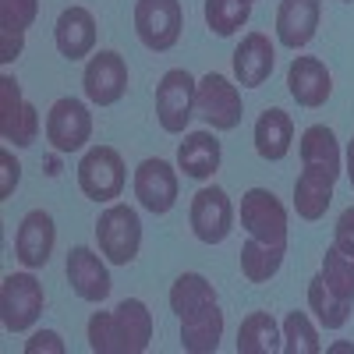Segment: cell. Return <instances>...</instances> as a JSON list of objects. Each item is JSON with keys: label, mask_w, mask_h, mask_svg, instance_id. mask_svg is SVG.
<instances>
[{"label": "cell", "mask_w": 354, "mask_h": 354, "mask_svg": "<svg viewBox=\"0 0 354 354\" xmlns=\"http://www.w3.org/2000/svg\"><path fill=\"white\" fill-rule=\"evenodd\" d=\"M96 241H100V252L106 255V262L113 266H131L138 259V248H142V220L131 205H121L113 202L110 209L100 213L96 220Z\"/></svg>", "instance_id": "1"}, {"label": "cell", "mask_w": 354, "mask_h": 354, "mask_svg": "<svg viewBox=\"0 0 354 354\" xmlns=\"http://www.w3.org/2000/svg\"><path fill=\"white\" fill-rule=\"evenodd\" d=\"M46 294L43 283L32 273H11L0 283V322L8 333H25L36 326V319L43 315Z\"/></svg>", "instance_id": "2"}, {"label": "cell", "mask_w": 354, "mask_h": 354, "mask_svg": "<svg viewBox=\"0 0 354 354\" xmlns=\"http://www.w3.org/2000/svg\"><path fill=\"white\" fill-rule=\"evenodd\" d=\"M181 28H185L181 0H138L135 4V32L145 50L167 53L181 39Z\"/></svg>", "instance_id": "3"}, {"label": "cell", "mask_w": 354, "mask_h": 354, "mask_svg": "<svg viewBox=\"0 0 354 354\" xmlns=\"http://www.w3.org/2000/svg\"><path fill=\"white\" fill-rule=\"evenodd\" d=\"M78 188L93 202H113L124 192V160L110 145H93L78 163Z\"/></svg>", "instance_id": "4"}, {"label": "cell", "mask_w": 354, "mask_h": 354, "mask_svg": "<svg viewBox=\"0 0 354 354\" xmlns=\"http://www.w3.org/2000/svg\"><path fill=\"white\" fill-rule=\"evenodd\" d=\"M195 113L202 117L213 131H234L245 117L238 85L223 75H205L195 88Z\"/></svg>", "instance_id": "5"}, {"label": "cell", "mask_w": 354, "mask_h": 354, "mask_svg": "<svg viewBox=\"0 0 354 354\" xmlns=\"http://www.w3.org/2000/svg\"><path fill=\"white\" fill-rule=\"evenodd\" d=\"M195 88H198V82L185 68H170L160 78V85H156V117H160L163 131L181 135L188 128V121L195 117Z\"/></svg>", "instance_id": "6"}, {"label": "cell", "mask_w": 354, "mask_h": 354, "mask_svg": "<svg viewBox=\"0 0 354 354\" xmlns=\"http://www.w3.org/2000/svg\"><path fill=\"white\" fill-rule=\"evenodd\" d=\"M93 138V113L75 96L57 100L46 113V142L57 153H78Z\"/></svg>", "instance_id": "7"}, {"label": "cell", "mask_w": 354, "mask_h": 354, "mask_svg": "<svg viewBox=\"0 0 354 354\" xmlns=\"http://www.w3.org/2000/svg\"><path fill=\"white\" fill-rule=\"evenodd\" d=\"M241 227L266 245H287V209L270 188H248L241 195Z\"/></svg>", "instance_id": "8"}, {"label": "cell", "mask_w": 354, "mask_h": 354, "mask_svg": "<svg viewBox=\"0 0 354 354\" xmlns=\"http://www.w3.org/2000/svg\"><path fill=\"white\" fill-rule=\"evenodd\" d=\"M82 85H85V100L96 103V106H113L128 93V64L117 50H100L88 57L85 64V75H82Z\"/></svg>", "instance_id": "9"}, {"label": "cell", "mask_w": 354, "mask_h": 354, "mask_svg": "<svg viewBox=\"0 0 354 354\" xmlns=\"http://www.w3.org/2000/svg\"><path fill=\"white\" fill-rule=\"evenodd\" d=\"M188 223H192V234L202 241V245H220L230 238L234 230V205L227 198L223 188H202L195 198H192V209H188Z\"/></svg>", "instance_id": "10"}, {"label": "cell", "mask_w": 354, "mask_h": 354, "mask_svg": "<svg viewBox=\"0 0 354 354\" xmlns=\"http://www.w3.org/2000/svg\"><path fill=\"white\" fill-rule=\"evenodd\" d=\"M39 135V113L32 103H25L21 96V85L4 75L0 78V138L4 142H15L18 149L32 145Z\"/></svg>", "instance_id": "11"}, {"label": "cell", "mask_w": 354, "mask_h": 354, "mask_svg": "<svg viewBox=\"0 0 354 354\" xmlns=\"http://www.w3.org/2000/svg\"><path fill=\"white\" fill-rule=\"evenodd\" d=\"M135 198L142 202V209H149L156 216L170 213L177 202V174L167 160H142L135 170Z\"/></svg>", "instance_id": "12"}, {"label": "cell", "mask_w": 354, "mask_h": 354, "mask_svg": "<svg viewBox=\"0 0 354 354\" xmlns=\"http://www.w3.org/2000/svg\"><path fill=\"white\" fill-rule=\"evenodd\" d=\"M53 245H57L53 216L46 209L25 213V220L18 223V234H15V255H18V262L25 266V270H39V266L50 262Z\"/></svg>", "instance_id": "13"}, {"label": "cell", "mask_w": 354, "mask_h": 354, "mask_svg": "<svg viewBox=\"0 0 354 354\" xmlns=\"http://www.w3.org/2000/svg\"><path fill=\"white\" fill-rule=\"evenodd\" d=\"M287 88L301 106H322L333 96V75L319 57H294L287 68Z\"/></svg>", "instance_id": "14"}, {"label": "cell", "mask_w": 354, "mask_h": 354, "mask_svg": "<svg viewBox=\"0 0 354 354\" xmlns=\"http://www.w3.org/2000/svg\"><path fill=\"white\" fill-rule=\"evenodd\" d=\"M64 273H68L71 290L78 294L82 301H103L106 294H110V273H106L103 259H100L93 248H85V245L71 248Z\"/></svg>", "instance_id": "15"}, {"label": "cell", "mask_w": 354, "mask_h": 354, "mask_svg": "<svg viewBox=\"0 0 354 354\" xmlns=\"http://www.w3.org/2000/svg\"><path fill=\"white\" fill-rule=\"evenodd\" d=\"M322 15V0H280L277 11V39L287 50H301L312 43Z\"/></svg>", "instance_id": "16"}, {"label": "cell", "mask_w": 354, "mask_h": 354, "mask_svg": "<svg viewBox=\"0 0 354 354\" xmlns=\"http://www.w3.org/2000/svg\"><path fill=\"white\" fill-rule=\"evenodd\" d=\"M273 64H277V53H273V43L266 32H248L241 39V46L234 50V78L245 88L266 85V78L273 75Z\"/></svg>", "instance_id": "17"}, {"label": "cell", "mask_w": 354, "mask_h": 354, "mask_svg": "<svg viewBox=\"0 0 354 354\" xmlns=\"http://www.w3.org/2000/svg\"><path fill=\"white\" fill-rule=\"evenodd\" d=\"M39 15V0H0V64H15L28 25Z\"/></svg>", "instance_id": "18"}, {"label": "cell", "mask_w": 354, "mask_h": 354, "mask_svg": "<svg viewBox=\"0 0 354 354\" xmlns=\"http://www.w3.org/2000/svg\"><path fill=\"white\" fill-rule=\"evenodd\" d=\"M53 43H57V50H61V57H68V61L88 57L93 46H96V18H93V11H85V8L61 11L57 28H53Z\"/></svg>", "instance_id": "19"}, {"label": "cell", "mask_w": 354, "mask_h": 354, "mask_svg": "<svg viewBox=\"0 0 354 354\" xmlns=\"http://www.w3.org/2000/svg\"><path fill=\"white\" fill-rule=\"evenodd\" d=\"M220 160H223V149H220L216 135H209V131H192L177 145V167L192 181H209L220 170Z\"/></svg>", "instance_id": "20"}, {"label": "cell", "mask_w": 354, "mask_h": 354, "mask_svg": "<svg viewBox=\"0 0 354 354\" xmlns=\"http://www.w3.org/2000/svg\"><path fill=\"white\" fill-rule=\"evenodd\" d=\"M223 337V312L220 305H205L181 315V347L188 354H209L220 347Z\"/></svg>", "instance_id": "21"}, {"label": "cell", "mask_w": 354, "mask_h": 354, "mask_svg": "<svg viewBox=\"0 0 354 354\" xmlns=\"http://www.w3.org/2000/svg\"><path fill=\"white\" fill-rule=\"evenodd\" d=\"M290 142H294V121H290V113L273 106V110H266L259 113V121H255V153L262 160H283L290 153Z\"/></svg>", "instance_id": "22"}, {"label": "cell", "mask_w": 354, "mask_h": 354, "mask_svg": "<svg viewBox=\"0 0 354 354\" xmlns=\"http://www.w3.org/2000/svg\"><path fill=\"white\" fill-rule=\"evenodd\" d=\"M301 163H305L308 170L326 174L330 181H337V177H340V145H337L333 128L312 124V128L301 135Z\"/></svg>", "instance_id": "23"}, {"label": "cell", "mask_w": 354, "mask_h": 354, "mask_svg": "<svg viewBox=\"0 0 354 354\" xmlns=\"http://www.w3.org/2000/svg\"><path fill=\"white\" fill-rule=\"evenodd\" d=\"M333 185L326 174H319V170H301V177L294 181V209H298L301 220H322L330 209V202H333Z\"/></svg>", "instance_id": "24"}, {"label": "cell", "mask_w": 354, "mask_h": 354, "mask_svg": "<svg viewBox=\"0 0 354 354\" xmlns=\"http://www.w3.org/2000/svg\"><path fill=\"white\" fill-rule=\"evenodd\" d=\"M283 351V330L270 312H252L238 330V354H273Z\"/></svg>", "instance_id": "25"}, {"label": "cell", "mask_w": 354, "mask_h": 354, "mask_svg": "<svg viewBox=\"0 0 354 354\" xmlns=\"http://www.w3.org/2000/svg\"><path fill=\"white\" fill-rule=\"evenodd\" d=\"M283 252L287 245H266L259 238H248L241 248V273L252 283H266L270 277H277V270L283 266Z\"/></svg>", "instance_id": "26"}, {"label": "cell", "mask_w": 354, "mask_h": 354, "mask_svg": "<svg viewBox=\"0 0 354 354\" xmlns=\"http://www.w3.org/2000/svg\"><path fill=\"white\" fill-rule=\"evenodd\" d=\"M308 308L315 312L319 326H326V330H340L351 319V301L340 298V294H333L326 287V280H322V273L308 280Z\"/></svg>", "instance_id": "27"}, {"label": "cell", "mask_w": 354, "mask_h": 354, "mask_svg": "<svg viewBox=\"0 0 354 354\" xmlns=\"http://www.w3.org/2000/svg\"><path fill=\"white\" fill-rule=\"evenodd\" d=\"M117 322L124 330V340H128V354H142L153 340V315L138 298H124L121 305L113 308Z\"/></svg>", "instance_id": "28"}, {"label": "cell", "mask_w": 354, "mask_h": 354, "mask_svg": "<svg viewBox=\"0 0 354 354\" xmlns=\"http://www.w3.org/2000/svg\"><path fill=\"white\" fill-rule=\"evenodd\" d=\"M205 305H216V287L205 280L202 273H181L170 287V308L177 315H188L195 308H205Z\"/></svg>", "instance_id": "29"}, {"label": "cell", "mask_w": 354, "mask_h": 354, "mask_svg": "<svg viewBox=\"0 0 354 354\" xmlns=\"http://www.w3.org/2000/svg\"><path fill=\"white\" fill-rule=\"evenodd\" d=\"M205 25L216 36H234L252 18V0H205Z\"/></svg>", "instance_id": "30"}, {"label": "cell", "mask_w": 354, "mask_h": 354, "mask_svg": "<svg viewBox=\"0 0 354 354\" xmlns=\"http://www.w3.org/2000/svg\"><path fill=\"white\" fill-rule=\"evenodd\" d=\"M88 347L96 354H128L124 330H121V322H117L113 312H96L88 319Z\"/></svg>", "instance_id": "31"}, {"label": "cell", "mask_w": 354, "mask_h": 354, "mask_svg": "<svg viewBox=\"0 0 354 354\" xmlns=\"http://www.w3.org/2000/svg\"><path fill=\"white\" fill-rule=\"evenodd\" d=\"M322 280H326V287L333 294H340V298L354 301V255L340 252L337 245L326 248V255H322Z\"/></svg>", "instance_id": "32"}, {"label": "cell", "mask_w": 354, "mask_h": 354, "mask_svg": "<svg viewBox=\"0 0 354 354\" xmlns=\"http://www.w3.org/2000/svg\"><path fill=\"white\" fill-rule=\"evenodd\" d=\"M280 330H283V351L287 354H319L322 351L319 333H315L312 319L305 312H287Z\"/></svg>", "instance_id": "33"}, {"label": "cell", "mask_w": 354, "mask_h": 354, "mask_svg": "<svg viewBox=\"0 0 354 354\" xmlns=\"http://www.w3.org/2000/svg\"><path fill=\"white\" fill-rule=\"evenodd\" d=\"M0 170H4V181H0V198H11V192L21 181V163L11 156V149H0Z\"/></svg>", "instance_id": "34"}, {"label": "cell", "mask_w": 354, "mask_h": 354, "mask_svg": "<svg viewBox=\"0 0 354 354\" xmlns=\"http://www.w3.org/2000/svg\"><path fill=\"white\" fill-rule=\"evenodd\" d=\"M333 245H337L340 252L354 255V205L340 213V220H337V227H333Z\"/></svg>", "instance_id": "35"}, {"label": "cell", "mask_w": 354, "mask_h": 354, "mask_svg": "<svg viewBox=\"0 0 354 354\" xmlns=\"http://www.w3.org/2000/svg\"><path fill=\"white\" fill-rule=\"evenodd\" d=\"M39 351L64 354V340H61V333H53V330H39V333H32V340H25V354H39Z\"/></svg>", "instance_id": "36"}, {"label": "cell", "mask_w": 354, "mask_h": 354, "mask_svg": "<svg viewBox=\"0 0 354 354\" xmlns=\"http://www.w3.org/2000/svg\"><path fill=\"white\" fill-rule=\"evenodd\" d=\"M347 177H351V188H354V138L347 142Z\"/></svg>", "instance_id": "37"}, {"label": "cell", "mask_w": 354, "mask_h": 354, "mask_svg": "<svg viewBox=\"0 0 354 354\" xmlns=\"http://www.w3.org/2000/svg\"><path fill=\"white\" fill-rule=\"evenodd\" d=\"M330 351H354V344H333Z\"/></svg>", "instance_id": "38"}, {"label": "cell", "mask_w": 354, "mask_h": 354, "mask_svg": "<svg viewBox=\"0 0 354 354\" xmlns=\"http://www.w3.org/2000/svg\"><path fill=\"white\" fill-rule=\"evenodd\" d=\"M344 4H351V0H344Z\"/></svg>", "instance_id": "39"}]
</instances>
